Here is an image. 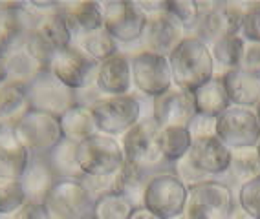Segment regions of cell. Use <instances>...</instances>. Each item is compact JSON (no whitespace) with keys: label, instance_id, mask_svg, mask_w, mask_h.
<instances>
[{"label":"cell","instance_id":"6","mask_svg":"<svg viewBox=\"0 0 260 219\" xmlns=\"http://www.w3.org/2000/svg\"><path fill=\"white\" fill-rule=\"evenodd\" d=\"M77 161H79L83 176L107 178L117 176L125 166V154L121 139L95 134L77 146Z\"/></svg>","mask_w":260,"mask_h":219},{"label":"cell","instance_id":"45","mask_svg":"<svg viewBox=\"0 0 260 219\" xmlns=\"http://www.w3.org/2000/svg\"><path fill=\"white\" fill-rule=\"evenodd\" d=\"M128 219H159L156 214H152L149 208H145V206H138V208L132 210V214H130Z\"/></svg>","mask_w":260,"mask_h":219},{"label":"cell","instance_id":"28","mask_svg":"<svg viewBox=\"0 0 260 219\" xmlns=\"http://www.w3.org/2000/svg\"><path fill=\"white\" fill-rule=\"evenodd\" d=\"M192 97H194L196 113H204V115L218 117L231 106V101H229L228 92L223 88L220 75H216L209 82H205L204 86H200L192 94Z\"/></svg>","mask_w":260,"mask_h":219},{"label":"cell","instance_id":"10","mask_svg":"<svg viewBox=\"0 0 260 219\" xmlns=\"http://www.w3.org/2000/svg\"><path fill=\"white\" fill-rule=\"evenodd\" d=\"M130 68L134 90L150 101L172 88V73L167 57L140 50L130 55Z\"/></svg>","mask_w":260,"mask_h":219},{"label":"cell","instance_id":"27","mask_svg":"<svg viewBox=\"0 0 260 219\" xmlns=\"http://www.w3.org/2000/svg\"><path fill=\"white\" fill-rule=\"evenodd\" d=\"M258 176H260V157L256 148L235 150L231 155L229 170L223 176L222 181L237 192L244 183L258 178Z\"/></svg>","mask_w":260,"mask_h":219},{"label":"cell","instance_id":"21","mask_svg":"<svg viewBox=\"0 0 260 219\" xmlns=\"http://www.w3.org/2000/svg\"><path fill=\"white\" fill-rule=\"evenodd\" d=\"M31 155L15 134L13 126H0V179L19 181Z\"/></svg>","mask_w":260,"mask_h":219},{"label":"cell","instance_id":"2","mask_svg":"<svg viewBox=\"0 0 260 219\" xmlns=\"http://www.w3.org/2000/svg\"><path fill=\"white\" fill-rule=\"evenodd\" d=\"M51 53L35 33H24L0 52L4 79L29 86L42 71L48 70Z\"/></svg>","mask_w":260,"mask_h":219},{"label":"cell","instance_id":"14","mask_svg":"<svg viewBox=\"0 0 260 219\" xmlns=\"http://www.w3.org/2000/svg\"><path fill=\"white\" fill-rule=\"evenodd\" d=\"M28 101L31 110L53 117H60L66 110L77 104L75 90L60 82L50 70L42 71L28 86Z\"/></svg>","mask_w":260,"mask_h":219},{"label":"cell","instance_id":"8","mask_svg":"<svg viewBox=\"0 0 260 219\" xmlns=\"http://www.w3.org/2000/svg\"><path fill=\"white\" fill-rule=\"evenodd\" d=\"M247 2H200L202 15L196 24L192 37H198L205 44H213L228 35H240L242 19Z\"/></svg>","mask_w":260,"mask_h":219},{"label":"cell","instance_id":"18","mask_svg":"<svg viewBox=\"0 0 260 219\" xmlns=\"http://www.w3.org/2000/svg\"><path fill=\"white\" fill-rule=\"evenodd\" d=\"M185 37L187 31L183 29V26L171 13L165 11L147 20V28H145L141 42H143L145 52L169 57Z\"/></svg>","mask_w":260,"mask_h":219},{"label":"cell","instance_id":"20","mask_svg":"<svg viewBox=\"0 0 260 219\" xmlns=\"http://www.w3.org/2000/svg\"><path fill=\"white\" fill-rule=\"evenodd\" d=\"M60 11L68 22L74 40L103 29V2L98 0L62 2Z\"/></svg>","mask_w":260,"mask_h":219},{"label":"cell","instance_id":"42","mask_svg":"<svg viewBox=\"0 0 260 219\" xmlns=\"http://www.w3.org/2000/svg\"><path fill=\"white\" fill-rule=\"evenodd\" d=\"M240 70L260 82V42H247L246 44V53H244Z\"/></svg>","mask_w":260,"mask_h":219},{"label":"cell","instance_id":"49","mask_svg":"<svg viewBox=\"0 0 260 219\" xmlns=\"http://www.w3.org/2000/svg\"><path fill=\"white\" fill-rule=\"evenodd\" d=\"M0 219H13V215H0Z\"/></svg>","mask_w":260,"mask_h":219},{"label":"cell","instance_id":"39","mask_svg":"<svg viewBox=\"0 0 260 219\" xmlns=\"http://www.w3.org/2000/svg\"><path fill=\"white\" fill-rule=\"evenodd\" d=\"M172 170H174V173H176L181 181L185 183L187 188L194 187V185H200V183L209 181V179H211V178H207L204 172H200L194 164H192V161L189 159V155H187V157H183L181 161H178V163L172 166Z\"/></svg>","mask_w":260,"mask_h":219},{"label":"cell","instance_id":"25","mask_svg":"<svg viewBox=\"0 0 260 219\" xmlns=\"http://www.w3.org/2000/svg\"><path fill=\"white\" fill-rule=\"evenodd\" d=\"M223 82V88L228 92V97L233 106L251 108L255 110L260 104V82L253 77L238 70L225 71L220 75Z\"/></svg>","mask_w":260,"mask_h":219},{"label":"cell","instance_id":"46","mask_svg":"<svg viewBox=\"0 0 260 219\" xmlns=\"http://www.w3.org/2000/svg\"><path fill=\"white\" fill-rule=\"evenodd\" d=\"M229 219H255V217L247 214L246 210L242 208L238 203H235V206H233V210H231V214H229Z\"/></svg>","mask_w":260,"mask_h":219},{"label":"cell","instance_id":"1","mask_svg":"<svg viewBox=\"0 0 260 219\" xmlns=\"http://www.w3.org/2000/svg\"><path fill=\"white\" fill-rule=\"evenodd\" d=\"M167 59L172 73V86L190 94L216 77L211 46L198 37L187 35Z\"/></svg>","mask_w":260,"mask_h":219},{"label":"cell","instance_id":"4","mask_svg":"<svg viewBox=\"0 0 260 219\" xmlns=\"http://www.w3.org/2000/svg\"><path fill=\"white\" fill-rule=\"evenodd\" d=\"M93 121L99 134L121 139L143 119V103L136 94L101 97L92 106Z\"/></svg>","mask_w":260,"mask_h":219},{"label":"cell","instance_id":"15","mask_svg":"<svg viewBox=\"0 0 260 219\" xmlns=\"http://www.w3.org/2000/svg\"><path fill=\"white\" fill-rule=\"evenodd\" d=\"M48 70L68 88L81 90L93 82L98 64L84 55L75 44H72L51 53Z\"/></svg>","mask_w":260,"mask_h":219},{"label":"cell","instance_id":"31","mask_svg":"<svg viewBox=\"0 0 260 219\" xmlns=\"http://www.w3.org/2000/svg\"><path fill=\"white\" fill-rule=\"evenodd\" d=\"M158 143L163 159L174 166L178 161L189 155L192 137L183 126H167V128H159Z\"/></svg>","mask_w":260,"mask_h":219},{"label":"cell","instance_id":"11","mask_svg":"<svg viewBox=\"0 0 260 219\" xmlns=\"http://www.w3.org/2000/svg\"><path fill=\"white\" fill-rule=\"evenodd\" d=\"M42 206L51 219H83L92 215L93 197L81 179H57Z\"/></svg>","mask_w":260,"mask_h":219},{"label":"cell","instance_id":"16","mask_svg":"<svg viewBox=\"0 0 260 219\" xmlns=\"http://www.w3.org/2000/svg\"><path fill=\"white\" fill-rule=\"evenodd\" d=\"M196 115L194 97L190 92L172 86L159 97L150 101V117L159 128L167 126H187Z\"/></svg>","mask_w":260,"mask_h":219},{"label":"cell","instance_id":"48","mask_svg":"<svg viewBox=\"0 0 260 219\" xmlns=\"http://www.w3.org/2000/svg\"><path fill=\"white\" fill-rule=\"evenodd\" d=\"M255 113H256V117H258V122H260V104L255 108Z\"/></svg>","mask_w":260,"mask_h":219},{"label":"cell","instance_id":"47","mask_svg":"<svg viewBox=\"0 0 260 219\" xmlns=\"http://www.w3.org/2000/svg\"><path fill=\"white\" fill-rule=\"evenodd\" d=\"M4 80V71H2V62H0V82Z\"/></svg>","mask_w":260,"mask_h":219},{"label":"cell","instance_id":"51","mask_svg":"<svg viewBox=\"0 0 260 219\" xmlns=\"http://www.w3.org/2000/svg\"><path fill=\"white\" fill-rule=\"evenodd\" d=\"M83 219H93V217H92V215H88V217H83Z\"/></svg>","mask_w":260,"mask_h":219},{"label":"cell","instance_id":"12","mask_svg":"<svg viewBox=\"0 0 260 219\" xmlns=\"http://www.w3.org/2000/svg\"><path fill=\"white\" fill-rule=\"evenodd\" d=\"M216 137L231 152L256 148L260 143V122L255 110L231 104L216 119Z\"/></svg>","mask_w":260,"mask_h":219},{"label":"cell","instance_id":"32","mask_svg":"<svg viewBox=\"0 0 260 219\" xmlns=\"http://www.w3.org/2000/svg\"><path fill=\"white\" fill-rule=\"evenodd\" d=\"M150 178H152L150 173L136 170V168H132L130 164L125 163V166L121 168V172L117 173L114 192L121 194L134 208L143 206L145 190H147V185H149Z\"/></svg>","mask_w":260,"mask_h":219},{"label":"cell","instance_id":"36","mask_svg":"<svg viewBox=\"0 0 260 219\" xmlns=\"http://www.w3.org/2000/svg\"><path fill=\"white\" fill-rule=\"evenodd\" d=\"M26 203L28 201L19 181L0 179V215H15Z\"/></svg>","mask_w":260,"mask_h":219},{"label":"cell","instance_id":"33","mask_svg":"<svg viewBox=\"0 0 260 219\" xmlns=\"http://www.w3.org/2000/svg\"><path fill=\"white\" fill-rule=\"evenodd\" d=\"M74 44L79 48L84 55L92 59L95 64L107 61L108 57L116 55L119 52V44L107 33V29L103 28L99 31H93L86 37H81L74 40Z\"/></svg>","mask_w":260,"mask_h":219},{"label":"cell","instance_id":"13","mask_svg":"<svg viewBox=\"0 0 260 219\" xmlns=\"http://www.w3.org/2000/svg\"><path fill=\"white\" fill-rule=\"evenodd\" d=\"M15 134L31 157H46L51 148L57 146V143L62 139L59 117L35 112V110H29L17 122Z\"/></svg>","mask_w":260,"mask_h":219},{"label":"cell","instance_id":"26","mask_svg":"<svg viewBox=\"0 0 260 219\" xmlns=\"http://www.w3.org/2000/svg\"><path fill=\"white\" fill-rule=\"evenodd\" d=\"M59 124L62 137L72 143H77V145L98 134L92 108L83 106V104H74L70 110H66L59 117Z\"/></svg>","mask_w":260,"mask_h":219},{"label":"cell","instance_id":"34","mask_svg":"<svg viewBox=\"0 0 260 219\" xmlns=\"http://www.w3.org/2000/svg\"><path fill=\"white\" fill-rule=\"evenodd\" d=\"M134 206L117 192H108L93 201V219H128Z\"/></svg>","mask_w":260,"mask_h":219},{"label":"cell","instance_id":"40","mask_svg":"<svg viewBox=\"0 0 260 219\" xmlns=\"http://www.w3.org/2000/svg\"><path fill=\"white\" fill-rule=\"evenodd\" d=\"M216 119L218 117L204 115V113H196L194 119L187 126L192 141L194 139H204V137H213L216 136Z\"/></svg>","mask_w":260,"mask_h":219},{"label":"cell","instance_id":"29","mask_svg":"<svg viewBox=\"0 0 260 219\" xmlns=\"http://www.w3.org/2000/svg\"><path fill=\"white\" fill-rule=\"evenodd\" d=\"M247 42L242 38V35H228L211 44V53L216 66V75H222L225 71L238 70L244 61Z\"/></svg>","mask_w":260,"mask_h":219},{"label":"cell","instance_id":"24","mask_svg":"<svg viewBox=\"0 0 260 219\" xmlns=\"http://www.w3.org/2000/svg\"><path fill=\"white\" fill-rule=\"evenodd\" d=\"M28 86L4 79L0 82V126H17L29 112Z\"/></svg>","mask_w":260,"mask_h":219},{"label":"cell","instance_id":"44","mask_svg":"<svg viewBox=\"0 0 260 219\" xmlns=\"http://www.w3.org/2000/svg\"><path fill=\"white\" fill-rule=\"evenodd\" d=\"M138 6L147 15V19L167 11V0H138Z\"/></svg>","mask_w":260,"mask_h":219},{"label":"cell","instance_id":"37","mask_svg":"<svg viewBox=\"0 0 260 219\" xmlns=\"http://www.w3.org/2000/svg\"><path fill=\"white\" fill-rule=\"evenodd\" d=\"M237 203L255 219H260V176L244 183L237 192Z\"/></svg>","mask_w":260,"mask_h":219},{"label":"cell","instance_id":"19","mask_svg":"<svg viewBox=\"0 0 260 219\" xmlns=\"http://www.w3.org/2000/svg\"><path fill=\"white\" fill-rule=\"evenodd\" d=\"M233 152L216 136L194 139L189 150V159L200 172L211 179H223L231 164Z\"/></svg>","mask_w":260,"mask_h":219},{"label":"cell","instance_id":"41","mask_svg":"<svg viewBox=\"0 0 260 219\" xmlns=\"http://www.w3.org/2000/svg\"><path fill=\"white\" fill-rule=\"evenodd\" d=\"M116 178L117 176H107V178H93V176H83V185L86 187V190L90 192V196L93 197V201L98 197L105 196L108 192H114L116 187Z\"/></svg>","mask_w":260,"mask_h":219},{"label":"cell","instance_id":"50","mask_svg":"<svg viewBox=\"0 0 260 219\" xmlns=\"http://www.w3.org/2000/svg\"><path fill=\"white\" fill-rule=\"evenodd\" d=\"M256 152H258V157H260V143H258V146H256Z\"/></svg>","mask_w":260,"mask_h":219},{"label":"cell","instance_id":"7","mask_svg":"<svg viewBox=\"0 0 260 219\" xmlns=\"http://www.w3.org/2000/svg\"><path fill=\"white\" fill-rule=\"evenodd\" d=\"M189 188L174 170H163L150 178L145 190L143 206L159 219H176L183 215Z\"/></svg>","mask_w":260,"mask_h":219},{"label":"cell","instance_id":"23","mask_svg":"<svg viewBox=\"0 0 260 219\" xmlns=\"http://www.w3.org/2000/svg\"><path fill=\"white\" fill-rule=\"evenodd\" d=\"M57 178L53 170L50 168L44 157H31L28 166L20 176L19 183L24 190V196L28 203L33 205H42L50 190L55 185Z\"/></svg>","mask_w":260,"mask_h":219},{"label":"cell","instance_id":"9","mask_svg":"<svg viewBox=\"0 0 260 219\" xmlns=\"http://www.w3.org/2000/svg\"><path fill=\"white\" fill-rule=\"evenodd\" d=\"M147 15L136 0H112L103 2V28L117 44L132 46L143 38Z\"/></svg>","mask_w":260,"mask_h":219},{"label":"cell","instance_id":"52","mask_svg":"<svg viewBox=\"0 0 260 219\" xmlns=\"http://www.w3.org/2000/svg\"><path fill=\"white\" fill-rule=\"evenodd\" d=\"M176 219H185V217H183V215H181V217H176Z\"/></svg>","mask_w":260,"mask_h":219},{"label":"cell","instance_id":"17","mask_svg":"<svg viewBox=\"0 0 260 219\" xmlns=\"http://www.w3.org/2000/svg\"><path fill=\"white\" fill-rule=\"evenodd\" d=\"M93 82H95V88L99 90V94L103 97H117V95L134 94L128 53L119 50L116 55L99 62Z\"/></svg>","mask_w":260,"mask_h":219},{"label":"cell","instance_id":"5","mask_svg":"<svg viewBox=\"0 0 260 219\" xmlns=\"http://www.w3.org/2000/svg\"><path fill=\"white\" fill-rule=\"evenodd\" d=\"M237 194L222 179H209L189 188L187 194L185 219H229Z\"/></svg>","mask_w":260,"mask_h":219},{"label":"cell","instance_id":"38","mask_svg":"<svg viewBox=\"0 0 260 219\" xmlns=\"http://www.w3.org/2000/svg\"><path fill=\"white\" fill-rule=\"evenodd\" d=\"M240 35L246 42H260V0L246 4Z\"/></svg>","mask_w":260,"mask_h":219},{"label":"cell","instance_id":"30","mask_svg":"<svg viewBox=\"0 0 260 219\" xmlns=\"http://www.w3.org/2000/svg\"><path fill=\"white\" fill-rule=\"evenodd\" d=\"M77 143L62 137L44 157L57 179H83V172L77 161Z\"/></svg>","mask_w":260,"mask_h":219},{"label":"cell","instance_id":"22","mask_svg":"<svg viewBox=\"0 0 260 219\" xmlns=\"http://www.w3.org/2000/svg\"><path fill=\"white\" fill-rule=\"evenodd\" d=\"M33 33L50 48L51 52H57V50H62V48L74 44V37H72V31L68 28V22L60 11V2H57L50 10L42 11L39 15Z\"/></svg>","mask_w":260,"mask_h":219},{"label":"cell","instance_id":"43","mask_svg":"<svg viewBox=\"0 0 260 219\" xmlns=\"http://www.w3.org/2000/svg\"><path fill=\"white\" fill-rule=\"evenodd\" d=\"M13 219H51V217L48 215V212L44 210L42 205L26 203V205L13 215Z\"/></svg>","mask_w":260,"mask_h":219},{"label":"cell","instance_id":"3","mask_svg":"<svg viewBox=\"0 0 260 219\" xmlns=\"http://www.w3.org/2000/svg\"><path fill=\"white\" fill-rule=\"evenodd\" d=\"M158 136L159 126L156 124V121L152 117H143L132 130L121 137L125 163L150 176L163 170H171L172 164H169L161 155Z\"/></svg>","mask_w":260,"mask_h":219},{"label":"cell","instance_id":"35","mask_svg":"<svg viewBox=\"0 0 260 219\" xmlns=\"http://www.w3.org/2000/svg\"><path fill=\"white\" fill-rule=\"evenodd\" d=\"M167 13H171L183 26L187 35H190L200 20V0H167Z\"/></svg>","mask_w":260,"mask_h":219}]
</instances>
